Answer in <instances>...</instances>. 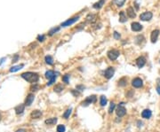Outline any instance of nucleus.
I'll list each match as a JSON object with an SVG mask.
<instances>
[{"mask_svg":"<svg viewBox=\"0 0 160 132\" xmlns=\"http://www.w3.org/2000/svg\"><path fill=\"white\" fill-rule=\"evenodd\" d=\"M21 77L27 82H31V84H36L39 80L38 75L37 73H33V72H26V73L21 74Z\"/></svg>","mask_w":160,"mask_h":132,"instance_id":"1","label":"nucleus"},{"mask_svg":"<svg viewBox=\"0 0 160 132\" xmlns=\"http://www.w3.org/2000/svg\"><path fill=\"white\" fill-rule=\"evenodd\" d=\"M119 55H120L119 51L115 50V49L108 52V57H109V59H110V60H116V59L119 57Z\"/></svg>","mask_w":160,"mask_h":132,"instance_id":"2","label":"nucleus"},{"mask_svg":"<svg viewBox=\"0 0 160 132\" xmlns=\"http://www.w3.org/2000/svg\"><path fill=\"white\" fill-rule=\"evenodd\" d=\"M153 17V14L151 12H144L140 15V20L143 21H149L152 19Z\"/></svg>","mask_w":160,"mask_h":132,"instance_id":"3","label":"nucleus"},{"mask_svg":"<svg viewBox=\"0 0 160 132\" xmlns=\"http://www.w3.org/2000/svg\"><path fill=\"white\" fill-rule=\"evenodd\" d=\"M78 19H79V16H76V17H73V18H71V19L67 20L66 21H64V22L62 23V27H69V26H71V25L74 24L76 21H78Z\"/></svg>","mask_w":160,"mask_h":132,"instance_id":"4","label":"nucleus"},{"mask_svg":"<svg viewBox=\"0 0 160 132\" xmlns=\"http://www.w3.org/2000/svg\"><path fill=\"white\" fill-rule=\"evenodd\" d=\"M114 73H115L114 68L109 67V68H108L107 69L105 70V72H104V76H105V78H107V79H110V78H112V76L114 75Z\"/></svg>","mask_w":160,"mask_h":132,"instance_id":"5","label":"nucleus"},{"mask_svg":"<svg viewBox=\"0 0 160 132\" xmlns=\"http://www.w3.org/2000/svg\"><path fill=\"white\" fill-rule=\"evenodd\" d=\"M95 102H96V97H95V96H90V97H86V98L83 101L82 105L86 106H88V105L93 104V103H95Z\"/></svg>","mask_w":160,"mask_h":132,"instance_id":"6","label":"nucleus"},{"mask_svg":"<svg viewBox=\"0 0 160 132\" xmlns=\"http://www.w3.org/2000/svg\"><path fill=\"white\" fill-rule=\"evenodd\" d=\"M116 113L118 117H123L126 113V109L123 106H118L116 109Z\"/></svg>","mask_w":160,"mask_h":132,"instance_id":"7","label":"nucleus"},{"mask_svg":"<svg viewBox=\"0 0 160 132\" xmlns=\"http://www.w3.org/2000/svg\"><path fill=\"white\" fill-rule=\"evenodd\" d=\"M132 85H133V87H134V88H141V87H142V85H143V82L141 78L136 77V78H134V80L132 81Z\"/></svg>","mask_w":160,"mask_h":132,"instance_id":"8","label":"nucleus"},{"mask_svg":"<svg viewBox=\"0 0 160 132\" xmlns=\"http://www.w3.org/2000/svg\"><path fill=\"white\" fill-rule=\"evenodd\" d=\"M160 34V31L158 29H154L153 31L151 32V35H150V40H151V42L153 43H156L157 40V38H158V36Z\"/></svg>","mask_w":160,"mask_h":132,"instance_id":"9","label":"nucleus"},{"mask_svg":"<svg viewBox=\"0 0 160 132\" xmlns=\"http://www.w3.org/2000/svg\"><path fill=\"white\" fill-rule=\"evenodd\" d=\"M145 64H146V59L143 56H141V57H139L136 59V65H137V67L139 68H143L145 66Z\"/></svg>","mask_w":160,"mask_h":132,"instance_id":"10","label":"nucleus"},{"mask_svg":"<svg viewBox=\"0 0 160 132\" xmlns=\"http://www.w3.org/2000/svg\"><path fill=\"white\" fill-rule=\"evenodd\" d=\"M131 28H132L133 31L139 32L142 29V26H141L139 22H133L132 24H131Z\"/></svg>","mask_w":160,"mask_h":132,"instance_id":"11","label":"nucleus"},{"mask_svg":"<svg viewBox=\"0 0 160 132\" xmlns=\"http://www.w3.org/2000/svg\"><path fill=\"white\" fill-rule=\"evenodd\" d=\"M34 98H35V96H34V94H32V93L28 94V95L27 96V97H26V100H25V106H30V105L33 103Z\"/></svg>","mask_w":160,"mask_h":132,"instance_id":"12","label":"nucleus"},{"mask_svg":"<svg viewBox=\"0 0 160 132\" xmlns=\"http://www.w3.org/2000/svg\"><path fill=\"white\" fill-rule=\"evenodd\" d=\"M126 14L129 18H132V19L136 17V13L135 12H134V9L133 8L132 6H129L128 8L126 9Z\"/></svg>","mask_w":160,"mask_h":132,"instance_id":"13","label":"nucleus"},{"mask_svg":"<svg viewBox=\"0 0 160 132\" xmlns=\"http://www.w3.org/2000/svg\"><path fill=\"white\" fill-rule=\"evenodd\" d=\"M151 115H152V113L150 109L143 110L142 113H141V116H142V118H144V119H150V117H151Z\"/></svg>","mask_w":160,"mask_h":132,"instance_id":"14","label":"nucleus"},{"mask_svg":"<svg viewBox=\"0 0 160 132\" xmlns=\"http://www.w3.org/2000/svg\"><path fill=\"white\" fill-rule=\"evenodd\" d=\"M41 115H42V112L39 111V110H34L30 114V116H31L32 119H38L41 117Z\"/></svg>","mask_w":160,"mask_h":132,"instance_id":"15","label":"nucleus"},{"mask_svg":"<svg viewBox=\"0 0 160 132\" xmlns=\"http://www.w3.org/2000/svg\"><path fill=\"white\" fill-rule=\"evenodd\" d=\"M24 109H25V106L24 105H22V104H21V105H19V106H17L15 107V112H16L17 114H21V113H23Z\"/></svg>","mask_w":160,"mask_h":132,"instance_id":"16","label":"nucleus"},{"mask_svg":"<svg viewBox=\"0 0 160 132\" xmlns=\"http://www.w3.org/2000/svg\"><path fill=\"white\" fill-rule=\"evenodd\" d=\"M126 21H127V19H126V15H125V12H124V11L120 12V13H119V21L121 23H124V22H125Z\"/></svg>","mask_w":160,"mask_h":132,"instance_id":"17","label":"nucleus"},{"mask_svg":"<svg viewBox=\"0 0 160 132\" xmlns=\"http://www.w3.org/2000/svg\"><path fill=\"white\" fill-rule=\"evenodd\" d=\"M56 122H57V118H50V119L46 120L45 123H46V125H53V124H55Z\"/></svg>","mask_w":160,"mask_h":132,"instance_id":"18","label":"nucleus"},{"mask_svg":"<svg viewBox=\"0 0 160 132\" xmlns=\"http://www.w3.org/2000/svg\"><path fill=\"white\" fill-rule=\"evenodd\" d=\"M104 3H105V0H100V1H98L97 3H95L94 5H93V8H95V9L101 8L102 5H104Z\"/></svg>","mask_w":160,"mask_h":132,"instance_id":"19","label":"nucleus"},{"mask_svg":"<svg viewBox=\"0 0 160 132\" xmlns=\"http://www.w3.org/2000/svg\"><path fill=\"white\" fill-rule=\"evenodd\" d=\"M54 76H55V74L53 70H48V71H46V77L48 79V80H50V79H52L53 77H54Z\"/></svg>","mask_w":160,"mask_h":132,"instance_id":"20","label":"nucleus"},{"mask_svg":"<svg viewBox=\"0 0 160 132\" xmlns=\"http://www.w3.org/2000/svg\"><path fill=\"white\" fill-rule=\"evenodd\" d=\"M22 68H23V65L22 64H21V65H18V66H14V67H12V68H11L10 72H11V73H14V72L19 71V70L21 69Z\"/></svg>","mask_w":160,"mask_h":132,"instance_id":"21","label":"nucleus"},{"mask_svg":"<svg viewBox=\"0 0 160 132\" xmlns=\"http://www.w3.org/2000/svg\"><path fill=\"white\" fill-rule=\"evenodd\" d=\"M126 84H127V79L125 78V77L121 78L119 80V82H118V85H119L120 87H125V86H126Z\"/></svg>","mask_w":160,"mask_h":132,"instance_id":"22","label":"nucleus"},{"mask_svg":"<svg viewBox=\"0 0 160 132\" xmlns=\"http://www.w3.org/2000/svg\"><path fill=\"white\" fill-rule=\"evenodd\" d=\"M45 60H46V64H48V65H53V59L52 58V56H50V55L46 56Z\"/></svg>","mask_w":160,"mask_h":132,"instance_id":"23","label":"nucleus"},{"mask_svg":"<svg viewBox=\"0 0 160 132\" xmlns=\"http://www.w3.org/2000/svg\"><path fill=\"white\" fill-rule=\"evenodd\" d=\"M63 89H64L63 85H62V84H56V85L54 86L53 90H54L55 92H61V91H62V90H63Z\"/></svg>","mask_w":160,"mask_h":132,"instance_id":"24","label":"nucleus"},{"mask_svg":"<svg viewBox=\"0 0 160 132\" xmlns=\"http://www.w3.org/2000/svg\"><path fill=\"white\" fill-rule=\"evenodd\" d=\"M71 112H72V108H69L68 110H66L65 113H63V118L64 119L69 118V116H70V114H71Z\"/></svg>","mask_w":160,"mask_h":132,"instance_id":"25","label":"nucleus"},{"mask_svg":"<svg viewBox=\"0 0 160 132\" xmlns=\"http://www.w3.org/2000/svg\"><path fill=\"white\" fill-rule=\"evenodd\" d=\"M100 104L101 106H105L107 105V98H106L105 96H100Z\"/></svg>","mask_w":160,"mask_h":132,"instance_id":"26","label":"nucleus"},{"mask_svg":"<svg viewBox=\"0 0 160 132\" xmlns=\"http://www.w3.org/2000/svg\"><path fill=\"white\" fill-rule=\"evenodd\" d=\"M126 1V0H115V4H116L118 6L121 7L123 6L124 5H125V2Z\"/></svg>","mask_w":160,"mask_h":132,"instance_id":"27","label":"nucleus"},{"mask_svg":"<svg viewBox=\"0 0 160 132\" xmlns=\"http://www.w3.org/2000/svg\"><path fill=\"white\" fill-rule=\"evenodd\" d=\"M65 130H66L65 126L62 125V124L58 125V127H57V132H65Z\"/></svg>","mask_w":160,"mask_h":132,"instance_id":"28","label":"nucleus"},{"mask_svg":"<svg viewBox=\"0 0 160 132\" xmlns=\"http://www.w3.org/2000/svg\"><path fill=\"white\" fill-rule=\"evenodd\" d=\"M60 30V28L59 27H56V28H53L51 30L49 31V36H53L54 33H56L57 31H59Z\"/></svg>","mask_w":160,"mask_h":132,"instance_id":"29","label":"nucleus"},{"mask_svg":"<svg viewBox=\"0 0 160 132\" xmlns=\"http://www.w3.org/2000/svg\"><path fill=\"white\" fill-rule=\"evenodd\" d=\"M62 82H65L66 84H68L69 82V75H65L62 76Z\"/></svg>","mask_w":160,"mask_h":132,"instance_id":"30","label":"nucleus"},{"mask_svg":"<svg viewBox=\"0 0 160 132\" xmlns=\"http://www.w3.org/2000/svg\"><path fill=\"white\" fill-rule=\"evenodd\" d=\"M115 107H116V105H115V103L111 102L110 103V106H109V113H112L113 111H114Z\"/></svg>","mask_w":160,"mask_h":132,"instance_id":"31","label":"nucleus"},{"mask_svg":"<svg viewBox=\"0 0 160 132\" xmlns=\"http://www.w3.org/2000/svg\"><path fill=\"white\" fill-rule=\"evenodd\" d=\"M39 85H37V84H34V85H32L31 87H30V90H32V91H37V90H39Z\"/></svg>","mask_w":160,"mask_h":132,"instance_id":"32","label":"nucleus"},{"mask_svg":"<svg viewBox=\"0 0 160 132\" xmlns=\"http://www.w3.org/2000/svg\"><path fill=\"white\" fill-rule=\"evenodd\" d=\"M55 81H56V75H55L54 77H53V78H52V79H50L49 82H47V85H48V86H51L53 84H54Z\"/></svg>","mask_w":160,"mask_h":132,"instance_id":"33","label":"nucleus"},{"mask_svg":"<svg viewBox=\"0 0 160 132\" xmlns=\"http://www.w3.org/2000/svg\"><path fill=\"white\" fill-rule=\"evenodd\" d=\"M45 38H46V37H45L44 35H39L38 37H37V40H38L39 42H43V41L45 40Z\"/></svg>","mask_w":160,"mask_h":132,"instance_id":"34","label":"nucleus"},{"mask_svg":"<svg viewBox=\"0 0 160 132\" xmlns=\"http://www.w3.org/2000/svg\"><path fill=\"white\" fill-rule=\"evenodd\" d=\"M120 37H121V36H120V34H119V33H118L117 31H115V32H114V38H115V39L118 40V39L120 38Z\"/></svg>","mask_w":160,"mask_h":132,"instance_id":"35","label":"nucleus"},{"mask_svg":"<svg viewBox=\"0 0 160 132\" xmlns=\"http://www.w3.org/2000/svg\"><path fill=\"white\" fill-rule=\"evenodd\" d=\"M71 93H72L73 95L75 96V97H77V96H78L80 94L79 92L78 91V90H72V91H71Z\"/></svg>","mask_w":160,"mask_h":132,"instance_id":"36","label":"nucleus"},{"mask_svg":"<svg viewBox=\"0 0 160 132\" xmlns=\"http://www.w3.org/2000/svg\"><path fill=\"white\" fill-rule=\"evenodd\" d=\"M77 89H81V90H83L84 89V87L82 85H78V86H77Z\"/></svg>","mask_w":160,"mask_h":132,"instance_id":"37","label":"nucleus"},{"mask_svg":"<svg viewBox=\"0 0 160 132\" xmlns=\"http://www.w3.org/2000/svg\"><path fill=\"white\" fill-rule=\"evenodd\" d=\"M16 132H26V130H25V129H18Z\"/></svg>","mask_w":160,"mask_h":132,"instance_id":"38","label":"nucleus"},{"mask_svg":"<svg viewBox=\"0 0 160 132\" xmlns=\"http://www.w3.org/2000/svg\"><path fill=\"white\" fill-rule=\"evenodd\" d=\"M157 93L160 95V86H158V87L157 88Z\"/></svg>","mask_w":160,"mask_h":132,"instance_id":"39","label":"nucleus"},{"mask_svg":"<svg viewBox=\"0 0 160 132\" xmlns=\"http://www.w3.org/2000/svg\"><path fill=\"white\" fill-rule=\"evenodd\" d=\"M0 120H1V114H0Z\"/></svg>","mask_w":160,"mask_h":132,"instance_id":"40","label":"nucleus"}]
</instances>
